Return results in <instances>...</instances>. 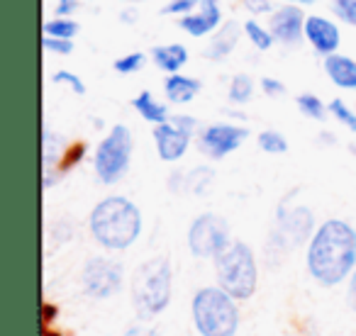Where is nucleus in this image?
<instances>
[{"label": "nucleus", "instance_id": "f257e3e1", "mask_svg": "<svg viewBox=\"0 0 356 336\" xmlns=\"http://www.w3.org/2000/svg\"><path fill=\"white\" fill-rule=\"evenodd\" d=\"M305 263L320 285H339L356 268V229L334 217L322 222L307 242Z\"/></svg>", "mask_w": 356, "mask_h": 336}, {"label": "nucleus", "instance_id": "f03ea898", "mask_svg": "<svg viewBox=\"0 0 356 336\" xmlns=\"http://www.w3.org/2000/svg\"><path fill=\"white\" fill-rule=\"evenodd\" d=\"M88 229L103 249L124 251L142 234V212L124 195H108L90 210Z\"/></svg>", "mask_w": 356, "mask_h": 336}, {"label": "nucleus", "instance_id": "7ed1b4c3", "mask_svg": "<svg viewBox=\"0 0 356 336\" xmlns=\"http://www.w3.org/2000/svg\"><path fill=\"white\" fill-rule=\"evenodd\" d=\"M215 276H218V285L234 300L252 297L259 283V268L249 244L229 242L215 256Z\"/></svg>", "mask_w": 356, "mask_h": 336}, {"label": "nucleus", "instance_id": "20e7f679", "mask_svg": "<svg viewBox=\"0 0 356 336\" xmlns=\"http://www.w3.org/2000/svg\"><path fill=\"white\" fill-rule=\"evenodd\" d=\"M171 263L166 256H156L144 261L132 276V302L139 314H159L171 302Z\"/></svg>", "mask_w": 356, "mask_h": 336}, {"label": "nucleus", "instance_id": "39448f33", "mask_svg": "<svg viewBox=\"0 0 356 336\" xmlns=\"http://www.w3.org/2000/svg\"><path fill=\"white\" fill-rule=\"evenodd\" d=\"M193 321L200 336H234L239 310L234 297L222 287H203L193 297Z\"/></svg>", "mask_w": 356, "mask_h": 336}, {"label": "nucleus", "instance_id": "423d86ee", "mask_svg": "<svg viewBox=\"0 0 356 336\" xmlns=\"http://www.w3.org/2000/svg\"><path fill=\"white\" fill-rule=\"evenodd\" d=\"M134 137L127 124H113L93 153V171L103 185H115L127 176L132 163Z\"/></svg>", "mask_w": 356, "mask_h": 336}, {"label": "nucleus", "instance_id": "0eeeda50", "mask_svg": "<svg viewBox=\"0 0 356 336\" xmlns=\"http://www.w3.org/2000/svg\"><path fill=\"white\" fill-rule=\"evenodd\" d=\"M188 249L198 258H215L232 239H229V224L222 215L203 212L191 222L188 227Z\"/></svg>", "mask_w": 356, "mask_h": 336}, {"label": "nucleus", "instance_id": "6e6552de", "mask_svg": "<svg viewBox=\"0 0 356 336\" xmlns=\"http://www.w3.org/2000/svg\"><path fill=\"white\" fill-rule=\"evenodd\" d=\"M81 280H83V290L88 292L90 297H95V300H108L115 292L122 290L124 268H122V263L115 261V258L93 256L86 261Z\"/></svg>", "mask_w": 356, "mask_h": 336}, {"label": "nucleus", "instance_id": "1a4fd4ad", "mask_svg": "<svg viewBox=\"0 0 356 336\" xmlns=\"http://www.w3.org/2000/svg\"><path fill=\"white\" fill-rule=\"evenodd\" d=\"M249 137V129L242 127L237 122H215L208 124L198 132V149L200 153H205L213 161L229 156L232 151H237Z\"/></svg>", "mask_w": 356, "mask_h": 336}, {"label": "nucleus", "instance_id": "9d476101", "mask_svg": "<svg viewBox=\"0 0 356 336\" xmlns=\"http://www.w3.org/2000/svg\"><path fill=\"white\" fill-rule=\"evenodd\" d=\"M305 10L291 3H281L276 6V10L268 15L266 25L271 27L273 37H276V44L281 47H300L305 42Z\"/></svg>", "mask_w": 356, "mask_h": 336}, {"label": "nucleus", "instance_id": "9b49d317", "mask_svg": "<svg viewBox=\"0 0 356 336\" xmlns=\"http://www.w3.org/2000/svg\"><path fill=\"white\" fill-rule=\"evenodd\" d=\"M315 227V215H312L310 208L305 205H298V208L286 210V205L278 208V234L286 246H300V244H307Z\"/></svg>", "mask_w": 356, "mask_h": 336}, {"label": "nucleus", "instance_id": "f8f14e48", "mask_svg": "<svg viewBox=\"0 0 356 336\" xmlns=\"http://www.w3.org/2000/svg\"><path fill=\"white\" fill-rule=\"evenodd\" d=\"M305 42L320 56L337 54L341 47V30L332 17L312 12L305 17Z\"/></svg>", "mask_w": 356, "mask_h": 336}, {"label": "nucleus", "instance_id": "ddd939ff", "mask_svg": "<svg viewBox=\"0 0 356 336\" xmlns=\"http://www.w3.org/2000/svg\"><path fill=\"white\" fill-rule=\"evenodd\" d=\"M222 22V0H203L198 10H193L191 15L178 17V27L188 37H195V40L210 37Z\"/></svg>", "mask_w": 356, "mask_h": 336}, {"label": "nucleus", "instance_id": "4468645a", "mask_svg": "<svg viewBox=\"0 0 356 336\" xmlns=\"http://www.w3.org/2000/svg\"><path fill=\"white\" fill-rule=\"evenodd\" d=\"M152 137H154V144H156L159 158L166 161V163H176L186 156L193 134L186 132V129H181L178 124H173L171 119H168V122L156 124V127H154Z\"/></svg>", "mask_w": 356, "mask_h": 336}, {"label": "nucleus", "instance_id": "2eb2a0df", "mask_svg": "<svg viewBox=\"0 0 356 336\" xmlns=\"http://www.w3.org/2000/svg\"><path fill=\"white\" fill-rule=\"evenodd\" d=\"M242 37H244V30L239 22L225 20L222 25L208 37V44L203 47V56L208 61H213V64H222V61H227L229 56L234 54V49L239 47Z\"/></svg>", "mask_w": 356, "mask_h": 336}, {"label": "nucleus", "instance_id": "dca6fc26", "mask_svg": "<svg viewBox=\"0 0 356 336\" xmlns=\"http://www.w3.org/2000/svg\"><path fill=\"white\" fill-rule=\"evenodd\" d=\"M322 71L327 81L339 90H356V59L349 54H330L322 56Z\"/></svg>", "mask_w": 356, "mask_h": 336}, {"label": "nucleus", "instance_id": "f3484780", "mask_svg": "<svg viewBox=\"0 0 356 336\" xmlns=\"http://www.w3.org/2000/svg\"><path fill=\"white\" fill-rule=\"evenodd\" d=\"M200 90H203V81L184 74V71L166 76L163 81V95H166V103L171 105H191L198 98Z\"/></svg>", "mask_w": 356, "mask_h": 336}, {"label": "nucleus", "instance_id": "a211bd4d", "mask_svg": "<svg viewBox=\"0 0 356 336\" xmlns=\"http://www.w3.org/2000/svg\"><path fill=\"white\" fill-rule=\"evenodd\" d=\"M149 59H152V64L156 66L159 71H163L166 76H171V74H178V71H184L186 66H188L191 54L181 42H171V44L152 47Z\"/></svg>", "mask_w": 356, "mask_h": 336}, {"label": "nucleus", "instance_id": "6ab92c4d", "mask_svg": "<svg viewBox=\"0 0 356 336\" xmlns=\"http://www.w3.org/2000/svg\"><path fill=\"white\" fill-rule=\"evenodd\" d=\"M132 108L137 110V115L149 124H163L171 119V112H168V103L159 100L152 90H139L137 95L132 98Z\"/></svg>", "mask_w": 356, "mask_h": 336}, {"label": "nucleus", "instance_id": "aec40b11", "mask_svg": "<svg viewBox=\"0 0 356 336\" xmlns=\"http://www.w3.org/2000/svg\"><path fill=\"white\" fill-rule=\"evenodd\" d=\"M242 30H244V40L257 51H271L273 44H276V37H273L271 27L259 22V17H247L242 22Z\"/></svg>", "mask_w": 356, "mask_h": 336}, {"label": "nucleus", "instance_id": "412c9836", "mask_svg": "<svg viewBox=\"0 0 356 336\" xmlns=\"http://www.w3.org/2000/svg\"><path fill=\"white\" fill-rule=\"evenodd\" d=\"M254 90H257V81L249 74H234L232 78L227 81V100L229 105H247L249 100L254 98Z\"/></svg>", "mask_w": 356, "mask_h": 336}, {"label": "nucleus", "instance_id": "4be33fe9", "mask_svg": "<svg viewBox=\"0 0 356 336\" xmlns=\"http://www.w3.org/2000/svg\"><path fill=\"white\" fill-rule=\"evenodd\" d=\"M79 32L81 25L79 20H74V15H54L42 25V35L56 37V40H76Z\"/></svg>", "mask_w": 356, "mask_h": 336}, {"label": "nucleus", "instance_id": "5701e85b", "mask_svg": "<svg viewBox=\"0 0 356 336\" xmlns=\"http://www.w3.org/2000/svg\"><path fill=\"white\" fill-rule=\"evenodd\" d=\"M296 105H298V110H300L302 117L312 119V122H325V117L330 115L327 103L315 93H300L296 98Z\"/></svg>", "mask_w": 356, "mask_h": 336}, {"label": "nucleus", "instance_id": "b1692460", "mask_svg": "<svg viewBox=\"0 0 356 336\" xmlns=\"http://www.w3.org/2000/svg\"><path fill=\"white\" fill-rule=\"evenodd\" d=\"M215 185V171L208 166H198L186 174V190L195 195H205Z\"/></svg>", "mask_w": 356, "mask_h": 336}, {"label": "nucleus", "instance_id": "393cba45", "mask_svg": "<svg viewBox=\"0 0 356 336\" xmlns=\"http://www.w3.org/2000/svg\"><path fill=\"white\" fill-rule=\"evenodd\" d=\"M327 108H330L332 119H337L341 127H346L349 132L356 134V108H351L344 98H332L330 103H327Z\"/></svg>", "mask_w": 356, "mask_h": 336}, {"label": "nucleus", "instance_id": "a878e982", "mask_svg": "<svg viewBox=\"0 0 356 336\" xmlns=\"http://www.w3.org/2000/svg\"><path fill=\"white\" fill-rule=\"evenodd\" d=\"M257 144L264 153H271V156H278V153L288 151V139L283 132L278 129H261L257 137Z\"/></svg>", "mask_w": 356, "mask_h": 336}, {"label": "nucleus", "instance_id": "bb28decb", "mask_svg": "<svg viewBox=\"0 0 356 336\" xmlns=\"http://www.w3.org/2000/svg\"><path fill=\"white\" fill-rule=\"evenodd\" d=\"M149 61L152 59H149V54H144V51H129V54H122L113 61V69L118 71L120 76H134V74H139Z\"/></svg>", "mask_w": 356, "mask_h": 336}, {"label": "nucleus", "instance_id": "cd10ccee", "mask_svg": "<svg viewBox=\"0 0 356 336\" xmlns=\"http://www.w3.org/2000/svg\"><path fill=\"white\" fill-rule=\"evenodd\" d=\"M51 83L71 90L74 95H86V93H88V88H86V81L81 78L76 71H69V69L54 71V74H51Z\"/></svg>", "mask_w": 356, "mask_h": 336}, {"label": "nucleus", "instance_id": "c85d7f7f", "mask_svg": "<svg viewBox=\"0 0 356 336\" xmlns=\"http://www.w3.org/2000/svg\"><path fill=\"white\" fill-rule=\"evenodd\" d=\"M330 10L339 22L356 30V0H330Z\"/></svg>", "mask_w": 356, "mask_h": 336}, {"label": "nucleus", "instance_id": "c756f323", "mask_svg": "<svg viewBox=\"0 0 356 336\" xmlns=\"http://www.w3.org/2000/svg\"><path fill=\"white\" fill-rule=\"evenodd\" d=\"M200 3H203V0H168V3H163L161 15H168V17L191 15L193 10H198Z\"/></svg>", "mask_w": 356, "mask_h": 336}, {"label": "nucleus", "instance_id": "7c9ffc66", "mask_svg": "<svg viewBox=\"0 0 356 336\" xmlns=\"http://www.w3.org/2000/svg\"><path fill=\"white\" fill-rule=\"evenodd\" d=\"M259 90H261L266 98H283V95L288 93V85L283 83L281 78H273V76H264V78H259Z\"/></svg>", "mask_w": 356, "mask_h": 336}, {"label": "nucleus", "instance_id": "2f4dec72", "mask_svg": "<svg viewBox=\"0 0 356 336\" xmlns=\"http://www.w3.org/2000/svg\"><path fill=\"white\" fill-rule=\"evenodd\" d=\"M239 6H242V10L249 17H264V15L268 17L276 10V6H273L271 0H239Z\"/></svg>", "mask_w": 356, "mask_h": 336}, {"label": "nucleus", "instance_id": "473e14b6", "mask_svg": "<svg viewBox=\"0 0 356 336\" xmlns=\"http://www.w3.org/2000/svg\"><path fill=\"white\" fill-rule=\"evenodd\" d=\"M42 47H44V51H49V54H56V56L74 54V40H56V37L42 35Z\"/></svg>", "mask_w": 356, "mask_h": 336}, {"label": "nucleus", "instance_id": "72a5a7b5", "mask_svg": "<svg viewBox=\"0 0 356 336\" xmlns=\"http://www.w3.org/2000/svg\"><path fill=\"white\" fill-rule=\"evenodd\" d=\"M171 122H173V124H178V127H181V129H186V132H191V134H193V137L200 132V124H198V119H195L193 115L176 112V115H171Z\"/></svg>", "mask_w": 356, "mask_h": 336}, {"label": "nucleus", "instance_id": "f704fd0d", "mask_svg": "<svg viewBox=\"0 0 356 336\" xmlns=\"http://www.w3.org/2000/svg\"><path fill=\"white\" fill-rule=\"evenodd\" d=\"M120 22H122L124 27H134L139 22V8L137 6H124L122 10H120Z\"/></svg>", "mask_w": 356, "mask_h": 336}, {"label": "nucleus", "instance_id": "c9c22d12", "mask_svg": "<svg viewBox=\"0 0 356 336\" xmlns=\"http://www.w3.org/2000/svg\"><path fill=\"white\" fill-rule=\"evenodd\" d=\"M81 8V0H56L54 15H74Z\"/></svg>", "mask_w": 356, "mask_h": 336}, {"label": "nucleus", "instance_id": "e433bc0d", "mask_svg": "<svg viewBox=\"0 0 356 336\" xmlns=\"http://www.w3.org/2000/svg\"><path fill=\"white\" fill-rule=\"evenodd\" d=\"M346 300H349V307L356 312V268L351 273V280H349V287H346Z\"/></svg>", "mask_w": 356, "mask_h": 336}, {"label": "nucleus", "instance_id": "4c0bfd02", "mask_svg": "<svg viewBox=\"0 0 356 336\" xmlns=\"http://www.w3.org/2000/svg\"><path fill=\"white\" fill-rule=\"evenodd\" d=\"M124 336H156V331L152 329H139V326H132Z\"/></svg>", "mask_w": 356, "mask_h": 336}, {"label": "nucleus", "instance_id": "58836bf2", "mask_svg": "<svg viewBox=\"0 0 356 336\" xmlns=\"http://www.w3.org/2000/svg\"><path fill=\"white\" fill-rule=\"evenodd\" d=\"M283 3H291V6H298V8H310V6H315L317 0H283Z\"/></svg>", "mask_w": 356, "mask_h": 336}, {"label": "nucleus", "instance_id": "ea45409f", "mask_svg": "<svg viewBox=\"0 0 356 336\" xmlns=\"http://www.w3.org/2000/svg\"><path fill=\"white\" fill-rule=\"evenodd\" d=\"M56 314V307L54 305H44V317H47V321H51V317Z\"/></svg>", "mask_w": 356, "mask_h": 336}, {"label": "nucleus", "instance_id": "a19ab883", "mask_svg": "<svg viewBox=\"0 0 356 336\" xmlns=\"http://www.w3.org/2000/svg\"><path fill=\"white\" fill-rule=\"evenodd\" d=\"M129 6H137V3H142V0H127Z\"/></svg>", "mask_w": 356, "mask_h": 336}, {"label": "nucleus", "instance_id": "79ce46f5", "mask_svg": "<svg viewBox=\"0 0 356 336\" xmlns=\"http://www.w3.org/2000/svg\"><path fill=\"white\" fill-rule=\"evenodd\" d=\"M354 108H356V105H354Z\"/></svg>", "mask_w": 356, "mask_h": 336}]
</instances>
